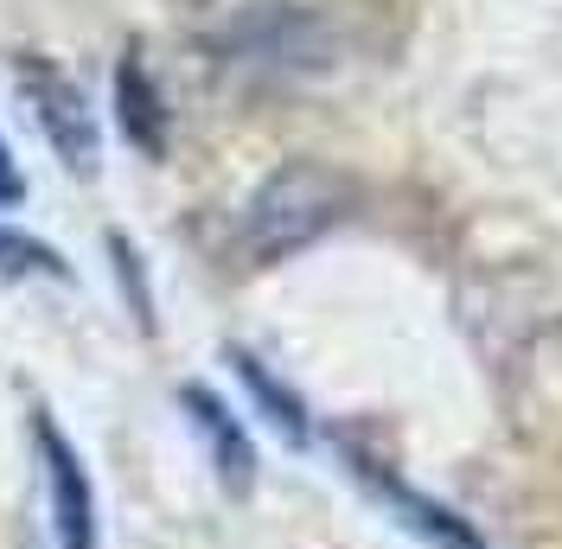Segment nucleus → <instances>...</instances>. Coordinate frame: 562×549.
Masks as SVG:
<instances>
[{"label":"nucleus","instance_id":"1","mask_svg":"<svg viewBox=\"0 0 562 549\" xmlns=\"http://www.w3.org/2000/svg\"><path fill=\"white\" fill-rule=\"evenodd\" d=\"M339 211H346V179L314 167V160H294V167H281L276 179L256 192V205H249V224H244L249 256L276 262L288 249L314 243Z\"/></svg>","mask_w":562,"mask_h":549},{"label":"nucleus","instance_id":"2","mask_svg":"<svg viewBox=\"0 0 562 549\" xmlns=\"http://www.w3.org/2000/svg\"><path fill=\"white\" fill-rule=\"evenodd\" d=\"M20 90H26V103H33L45 141L58 147V160H65L70 172L97 167V122H90V103H83V90L70 83L65 70L45 65V58H26V65H20Z\"/></svg>","mask_w":562,"mask_h":549},{"label":"nucleus","instance_id":"3","mask_svg":"<svg viewBox=\"0 0 562 549\" xmlns=\"http://www.w3.org/2000/svg\"><path fill=\"white\" fill-rule=\"evenodd\" d=\"M33 441H38V453H45V492H52L58 549H97V492H90V473H83L77 447L58 435V422L45 410L33 415Z\"/></svg>","mask_w":562,"mask_h":549},{"label":"nucleus","instance_id":"4","mask_svg":"<svg viewBox=\"0 0 562 549\" xmlns=\"http://www.w3.org/2000/svg\"><path fill=\"white\" fill-rule=\"evenodd\" d=\"M186 410L199 415V428L211 435V447H217V467H224V480L244 492L249 485V441L231 428V410L217 403V396H205V390H186Z\"/></svg>","mask_w":562,"mask_h":549},{"label":"nucleus","instance_id":"5","mask_svg":"<svg viewBox=\"0 0 562 549\" xmlns=\"http://www.w3.org/2000/svg\"><path fill=\"white\" fill-rule=\"evenodd\" d=\"M0 269H20V274H65V262H58V249H45V243H33V237H7V231H0Z\"/></svg>","mask_w":562,"mask_h":549},{"label":"nucleus","instance_id":"6","mask_svg":"<svg viewBox=\"0 0 562 549\" xmlns=\"http://www.w3.org/2000/svg\"><path fill=\"white\" fill-rule=\"evenodd\" d=\"M26 199V179H20V160H13V147L0 141V205H20Z\"/></svg>","mask_w":562,"mask_h":549}]
</instances>
